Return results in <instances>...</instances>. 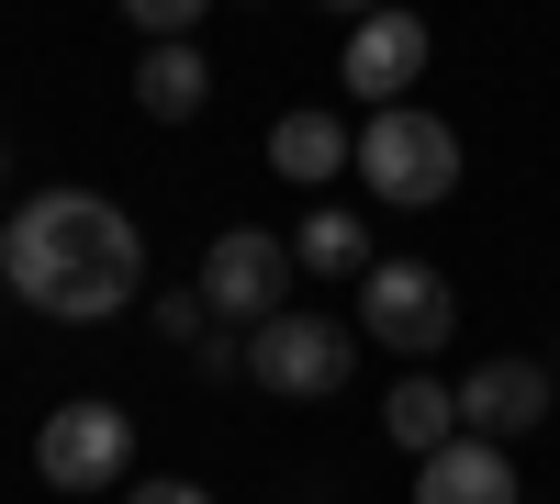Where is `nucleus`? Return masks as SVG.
Returning a JSON list of instances; mask_svg holds the SVG:
<instances>
[{
	"label": "nucleus",
	"mask_w": 560,
	"mask_h": 504,
	"mask_svg": "<svg viewBox=\"0 0 560 504\" xmlns=\"http://www.w3.org/2000/svg\"><path fill=\"white\" fill-rule=\"evenodd\" d=\"M0 281L57 326H102L147 292V236H135L124 202L57 179V191H23V213L0 224Z\"/></svg>",
	"instance_id": "1"
},
{
	"label": "nucleus",
	"mask_w": 560,
	"mask_h": 504,
	"mask_svg": "<svg viewBox=\"0 0 560 504\" xmlns=\"http://www.w3.org/2000/svg\"><path fill=\"white\" fill-rule=\"evenodd\" d=\"M348 168L370 179V202H393V213H438V202L459 191V134H448L438 113H415V102H382V113L359 124Z\"/></svg>",
	"instance_id": "2"
},
{
	"label": "nucleus",
	"mask_w": 560,
	"mask_h": 504,
	"mask_svg": "<svg viewBox=\"0 0 560 504\" xmlns=\"http://www.w3.org/2000/svg\"><path fill=\"white\" fill-rule=\"evenodd\" d=\"M359 326L382 337V348H404V359H438V348L459 337L448 269H427V258H370V269H359Z\"/></svg>",
	"instance_id": "3"
},
{
	"label": "nucleus",
	"mask_w": 560,
	"mask_h": 504,
	"mask_svg": "<svg viewBox=\"0 0 560 504\" xmlns=\"http://www.w3.org/2000/svg\"><path fill=\"white\" fill-rule=\"evenodd\" d=\"M359 371V348L337 314H269V326H247V382L280 392V403H325V392H348Z\"/></svg>",
	"instance_id": "4"
},
{
	"label": "nucleus",
	"mask_w": 560,
	"mask_h": 504,
	"mask_svg": "<svg viewBox=\"0 0 560 504\" xmlns=\"http://www.w3.org/2000/svg\"><path fill=\"white\" fill-rule=\"evenodd\" d=\"M34 471L57 493H113L135 471V415L124 403H57V415L34 426Z\"/></svg>",
	"instance_id": "5"
},
{
	"label": "nucleus",
	"mask_w": 560,
	"mask_h": 504,
	"mask_svg": "<svg viewBox=\"0 0 560 504\" xmlns=\"http://www.w3.org/2000/svg\"><path fill=\"white\" fill-rule=\"evenodd\" d=\"M280 292H292V247H280L269 224H224L202 247V314L213 326H269Z\"/></svg>",
	"instance_id": "6"
},
{
	"label": "nucleus",
	"mask_w": 560,
	"mask_h": 504,
	"mask_svg": "<svg viewBox=\"0 0 560 504\" xmlns=\"http://www.w3.org/2000/svg\"><path fill=\"white\" fill-rule=\"evenodd\" d=\"M337 79L359 90L370 113H382V102H404V90L427 79V23H415L404 0H382V12H359V23H348V57H337Z\"/></svg>",
	"instance_id": "7"
},
{
	"label": "nucleus",
	"mask_w": 560,
	"mask_h": 504,
	"mask_svg": "<svg viewBox=\"0 0 560 504\" xmlns=\"http://www.w3.org/2000/svg\"><path fill=\"white\" fill-rule=\"evenodd\" d=\"M448 392H459V426L471 437H538L549 403H560V371H538V359H482V371L448 382Z\"/></svg>",
	"instance_id": "8"
},
{
	"label": "nucleus",
	"mask_w": 560,
	"mask_h": 504,
	"mask_svg": "<svg viewBox=\"0 0 560 504\" xmlns=\"http://www.w3.org/2000/svg\"><path fill=\"white\" fill-rule=\"evenodd\" d=\"M415 504H516V460H504V437H471L459 426L448 448L415 460Z\"/></svg>",
	"instance_id": "9"
},
{
	"label": "nucleus",
	"mask_w": 560,
	"mask_h": 504,
	"mask_svg": "<svg viewBox=\"0 0 560 504\" xmlns=\"http://www.w3.org/2000/svg\"><path fill=\"white\" fill-rule=\"evenodd\" d=\"M213 102V57L191 34H168V45H147V57H135V113H158V124H191Z\"/></svg>",
	"instance_id": "10"
},
{
	"label": "nucleus",
	"mask_w": 560,
	"mask_h": 504,
	"mask_svg": "<svg viewBox=\"0 0 560 504\" xmlns=\"http://www.w3.org/2000/svg\"><path fill=\"white\" fill-rule=\"evenodd\" d=\"M348 146H359V134H348L337 113H280V124H269V168H280V179H303V191H314V179H337Z\"/></svg>",
	"instance_id": "11"
},
{
	"label": "nucleus",
	"mask_w": 560,
	"mask_h": 504,
	"mask_svg": "<svg viewBox=\"0 0 560 504\" xmlns=\"http://www.w3.org/2000/svg\"><path fill=\"white\" fill-rule=\"evenodd\" d=\"M382 426H393V448H415V460H427V448H448V437H459V392H448L438 371H404V382H393V403H382Z\"/></svg>",
	"instance_id": "12"
},
{
	"label": "nucleus",
	"mask_w": 560,
	"mask_h": 504,
	"mask_svg": "<svg viewBox=\"0 0 560 504\" xmlns=\"http://www.w3.org/2000/svg\"><path fill=\"white\" fill-rule=\"evenodd\" d=\"M292 269H314V281H359V269H370V224L359 213H303Z\"/></svg>",
	"instance_id": "13"
},
{
	"label": "nucleus",
	"mask_w": 560,
	"mask_h": 504,
	"mask_svg": "<svg viewBox=\"0 0 560 504\" xmlns=\"http://www.w3.org/2000/svg\"><path fill=\"white\" fill-rule=\"evenodd\" d=\"M124 23L147 45H168V34H202V0H124Z\"/></svg>",
	"instance_id": "14"
},
{
	"label": "nucleus",
	"mask_w": 560,
	"mask_h": 504,
	"mask_svg": "<svg viewBox=\"0 0 560 504\" xmlns=\"http://www.w3.org/2000/svg\"><path fill=\"white\" fill-rule=\"evenodd\" d=\"M191 359H202V382H247V337H202Z\"/></svg>",
	"instance_id": "15"
},
{
	"label": "nucleus",
	"mask_w": 560,
	"mask_h": 504,
	"mask_svg": "<svg viewBox=\"0 0 560 504\" xmlns=\"http://www.w3.org/2000/svg\"><path fill=\"white\" fill-rule=\"evenodd\" d=\"M158 337H202V292H158Z\"/></svg>",
	"instance_id": "16"
},
{
	"label": "nucleus",
	"mask_w": 560,
	"mask_h": 504,
	"mask_svg": "<svg viewBox=\"0 0 560 504\" xmlns=\"http://www.w3.org/2000/svg\"><path fill=\"white\" fill-rule=\"evenodd\" d=\"M124 504H213V493H202V482H135Z\"/></svg>",
	"instance_id": "17"
},
{
	"label": "nucleus",
	"mask_w": 560,
	"mask_h": 504,
	"mask_svg": "<svg viewBox=\"0 0 560 504\" xmlns=\"http://www.w3.org/2000/svg\"><path fill=\"white\" fill-rule=\"evenodd\" d=\"M325 12H348V23H359V12H382V0H325Z\"/></svg>",
	"instance_id": "18"
},
{
	"label": "nucleus",
	"mask_w": 560,
	"mask_h": 504,
	"mask_svg": "<svg viewBox=\"0 0 560 504\" xmlns=\"http://www.w3.org/2000/svg\"><path fill=\"white\" fill-rule=\"evenodd\" d=\"M0 179H12V146H0Z\"/></svg>",
	"instance_id": "19"
}]
</instances>
